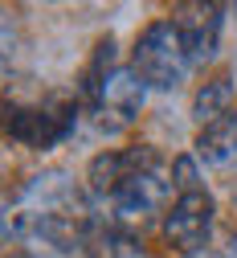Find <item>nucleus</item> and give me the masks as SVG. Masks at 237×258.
<instances>
[{
	"label": "nucleus",
	"instance_id": "11",
	"mask_svg": "<svg viewBox=\"0 0 237 258\" xmlns=\"http://www.w3.org/2000/svg\"><path fill=\"white\" fill-rule=\"evenodd\" d=\"M200 258H237V242H221V246H209Z\"/></svg>",
	"mask_w": 237,
	"mask_h": 258
},
{
	"label": "nucleus",
	"instance_id": "5",
	"mask_svg": "<svg viewBox=\"0 0 237 258\" xmlns=\"http://www.w3.org/2000/svg\"><path fill=\"white\" fill-rule=\"evenodd\" d=\"M143 99H147V82L131 70V61L119 66L98 82L94 90L82 94V107L98 119V127H107V132H119V127L135 123V115L143 111Z\"/></svg>",
	"mask_w": 237,
	"mask_h": 258
},
{
	"label": "nucleus",
	"instance_id": "9",
	"mask_svg": "<svg viewBox=\"0 0 237 258\" xmlns=\"http://www.w3.org/2000/svg\"><path fill=\"white\" fill-rule=\"evenodd\" d=\"M233 111V78L229 74H213L209 82H200V90L192 94V119L196 127H205L221 115Z\"/></svg>",
	"mask_w": 237,
	"mask_h": 258
},
{
	"label": "nucleus",
	"instance_id": "12",
	"mask_svg": "<svg viewBox=\"0 0 237 258\" xmlns=\"http://www.w3.org/2000/svg\"><path fill=\"white\" fill-rule=\"evenodd\" d=\"M0 258H33L25 246H17V242H0Z\"/></svg>",
	"mask_w": 237,
	"mask_h": 258
},
{
	"label": "nucleus",
	"instance_id": "3",
	"mask_svg": "<svg viewBox=\"0 0 237 258\" xmlns=\"http://www.w3.org/2000/svg\"><path fill=\"white\" fill-rule=\"evenodd\" d=\"M131 70L139 74L147 86L155 90H176L188 70H192V57L176 33L172 21H151L139 37H135L131 45Z\"/></svg>",
	"mask_w": 237,
	"mask_h": 258
},
{
	"label": "nucleus",
	"instance_id": "10",
	"mask_svg": "<svg viewBox=\"0 0 237 258\" xmlns=\"http://www.w3.org/2000/svg\"><path fill=\"white\" fill-rule=\"evenodd\" d=\"M17 45H21V29H17V21H13V13H9V9H0V74L13 66Z\"/></svg>",
	"mask_w": 237,
	"mask_h": 258
},
{
	"label": "nucleus",
	"instance_id": "6",
	"mask_svg": "<svg viewBox=\"0 0 237 258\" xmlns=\"http://www.w3.org/2000/svg\"><path fill=\"white\" fill-rule=\"evenodd\" d=\"M155 160H164L151 144H135V148H107V152H98L90 164H86V192L94 201H111L115 192L135 180L143 168H151Z\"/></svg>",
	"mask_w": 237,
	"mask_h": 258
},
{
	"label": "nucleus",
	"instance_id": "13",
	"mask_svg": "<svg viewBox=\"0 0 237 258\" xmlns=\"http://www.w3.org/2000/svg\"><path fill=\"white\" fill-rule=\"evenodd\" d=\"M233 201H237V184H233Z\"/></svg>",
	"mask_w": 237,
	"mask_h": 258
},
{
	"label": "nucleus",
	"instance_id": "14",
	"mask_svg": "<svg viewBox=\"0 0 237 258\" xmlns=\"http://www.w3.org/2000/svg\"><path fill=\"white\" fill-rule=\"evenodd\" d=\"M233 13H237V9H233Z\"/></svg>",
	"mask_w": 237,
	"mask_h": 258
},
{
	"label": "nucleus",
	"instance_id": "8",
	"mask_svg": "<svg viewBox=\"0 0 237 258\" xmlns=\"http://www.w3.org/2000/svg\"><path fill=\"white\" fill-rule=\"evenodd\" d=\"M192 156L200 160V164H229V160H237V107L205 127H196V136H192Z\"/></svg>",
	"mask_w": 237,
	"mask_h": 258
},
{
	"label": "nucleus",
	"instance_id": "7",
	"mask_svg": "<svg viewBox=\"0 0 237 258\" xmlns=\"http://www.w3.org/2000/svg\"><path fill=\"white\" fill-rule=\"evenodd\" d=\"M225 9L221 5H205V0H192V5H176L172 9V21L176 25V33L192 57V66H205V61H213L217 45H221V17Z\"/></svg>",
	"mask_w": 237,
	"mask_h": 258
},
{
	"label": "nucleus",
	"instance_id": "2",
	"mask_svg": "<svg viewBox=\"0 0 237 258\" xmlns=\"http://www.w3.org/2000/svg\"><path fill=\"white\" fill-rule=\"evenodd\" d=\"M82 99L57 86H5L0 90V136L25 152H49L74 136Z\"/></svg>",
	"mask_w": 237,
	"mask_h": 258
},
{
	"label": "nucleus",
	"instance_id": "4",
	"mask_svg": "<svg viewBox=\"0 0 237 258\" xmlns=\"http://www.w3.org/2000/svg\"><path fill=\"white\" fill-rule=\"evenodd\" d=\"M213 221H217V205L209 197V188H188L176 192V201L168 205L160 234L168 242V250H176L180 258H200L213 246Z\"/></svg>",
	"mask_w": 237,
	"mask_h": 258
},
{
	"label": "nucleus",
	"instance_id": "1",
	"mask_svg": "<svg viewBox=\"0 0 237 258\" xmlns=\"http://www.w3.org/2000/svg\"><path fill=\"white\" fill-rule=\"evenodd\" d=\"M86 197L90 192H82L65 172H41L5 205L0 225H5L9 242H17V246L21 242L49 246V250L82 246L86 234L94 230Z\"/></svg>",
	"mask_w": 237,
	"mask_h": 258
}]
</instances>
